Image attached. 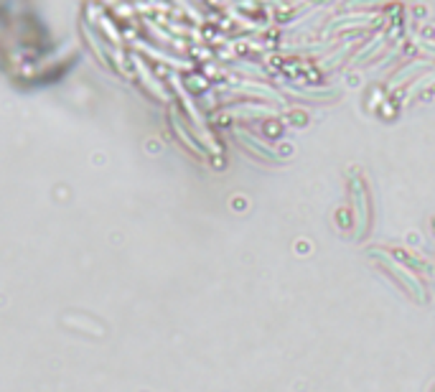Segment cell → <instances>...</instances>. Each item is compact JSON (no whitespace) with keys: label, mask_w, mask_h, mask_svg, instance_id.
Here are the masks:
<instances>
[{"label":"cell","mask_w":435,"mask_h":392,"mask_svg":"<svg viewBox=\"0 0 435 392\" xmlns=\"http://www.w3.org/2000/svg\"><path fill=\"white\" fill-rule=\"evenodd\" d=\"M372 258L379 263V267H385V270L390 272L392 278H398L400 283H402L405 288H407V291H410L412 296H415L417 301H420V304H428V301H430L428 288H425L423 280L417 278L415 272H410V270H407V267L402 265V263H398V260L392 258L390 253H385V250H374Z\"/></svg>","instance_id":"cell-1"},{"label":"cell","mask_w":435,"mask_h":392,"mask_svg":"<svg viewBox=\"0 0 435 392\" xmlns=\"http://www.w3.org/2000/svg\"><path fill=\"white\" fill-rule=\"evenodd\" d=\"M352 199H354V214H356V237H364L369 227V217H372V204H369V191L359 176L352 181Z\"/></svg>","instance_id":"cell-2"},{"label":"cell","mask_w":435,"mask_h":392,"mask_svg":"<svg viewBox=\"0 0 435 392\" xmlns=\"http://www.w3.org/2000/svg\"><path fill=\"white\" fill-rule=\"evenodd\" d=\"M237 138L245 143L250 151H255V156H260V158H265V161H270V158H275V153L270 151L267 146H260V140L257 138H253V135H247L245 130H237Z\"/></svg>","instance_id":"cell-3"}]
</instances>
